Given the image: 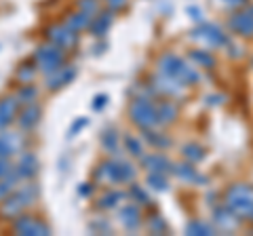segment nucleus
I'll list each match as a JSON object with an SVG mask.
<instances>
[{
  "mask_svg": "<svg viewBox=\"0 0 253 236\" xmlns=\"http://www.w3.org/2000/svg\"><path fill=\"white\" fill-rule=\"evenodd\" d=\"M213 222H215L219 228H224V230H234L236 224H239V217H236L228 207H221V209H215Z\"/></svg>",
  "mask_w": 253,
  "mask_h": 236,
  "instance_id": "nucleus-22",
  "label": "nucleus"
},
{
  "mask_svg": "<svg viewBox=\"0 0 253 236\" xmlns=\"http://www.w3.org/2000/svg\"><path fill=\"white\" fill-rule=\"evenodd\" d=\"M192 38L203 40L205 44H209V46H226V44H230L226 32H221V28L215 26V23H203V26H199L194 30Z\"/></svg>",
  "mask_w": 253,
  "mask_h": 236,
  "instance_id": "nucleus-8",
  "label": "nucleus"
},
{
  "mask_svg": "<svg viewBox=\"0 0 253 236\" xmlns=\"http://www.w3.org/2000/svg\"><path fill=\"white\" fill-rule=\"evenodd\" d=\"M106 4H108L112 11H116V9H123V6L126 4V0H106Z\"/></svg>",
  "mask_w": 253,
  "mask_h": 236,
  "instance_id": "nucleus-41",
  "label": "nucleus"
},
{
  "mask_svg": "<svg viewBox=\"0 0 253 236\" xmlns=\"http://www.w3.org/2000/svg\"><path fill=\"white\" fill-rule=\"evenodd\" d=\"M101 146H104L106 152H112V154L118 152V135L114 129H106L101 133Z\"/></svg>",
  "mask_w": 253,
  "mask_h": 236,
  "instance_id": "nucleus-27",
  "label": "nucleus"
},
{
  "mask_svg": "<svg viewBox=\"0 0 253 236\" xmlns=\"http://www.w3.org/2000/svg\"><path fill=\"white\" fill-rule=\"evenodd\" d=\"M36 95H38V91L34 89V86H30V84H23L21 89L17 91V95H15V97L19 99V104H34Z\"/></svg>",
  "mask_w": 253,
  "mask_h": 236,
  "instance_id": "nucleus-33",
  "label": "nucleus"
},
{
  "mask_svg": "<svg viewBox=\"0 0 253 236\" xmlns=\"http://www.w3.org/2000/svg\"><path fill=\"white\" fill-rule=\"evenodd\" d=\"M224 202L239 219H253V186L232 184L226 190Z\"/></svg>",
  "mask_w": 253,
  "mask_h": 236,
  "instance_id": "nucleus-2",
  "label": "nucleus"
},
{
  "mask_svg": "<svg viewBox=\"0 0 253 236\" xmlns=\"http://www.w3.org/2000/svg\"><path fill=\"white\" fill-rule=\"evenodd\" d=\"M41 114H42V110L38 108L36 104H26V108H23L21 114L17 116L19 129L21 131H32L38 122H41Z\"/></svg>",
  "mask_w": 253,
  "mask_h": 236,
  "instance_id": "nucleus-17",
  "label": "nucleus"
},
{
  "mask_svg": "<svg viewBox=\"0 0 253 236\" xmlns=\"http://www.w3.org/2000/svg\"><path fill=\"white\" fill-rule=\"evenodd\" d=\"M38 198V188L34 184H26L21 188H15V190L2 200V213L4 215H19L23 209L34 204Z\"/></svg>",
  "mask_w": 253,
  "mask_h": 236,
  "instance_id": "nucleus-5",
  "label": "nucleus"
},
{
  "mask_svg": "<svg viewBox=\"0 0 253 236\" xmlns=\"http://www.w3.org/2000/svg\"><path fill=\"white\" fill-rule=\"evenodd\" d=\"M226 6H234V9H239V6H245L249 2V0H221Z\"/></svg>",
  "mask_w": 253,
  "mask_h": 236,
  "instance_id": "nucleus-42",
  "label": "nucleus"
},
{
  "mask_svg": "<svg viewBox=\"0 0 253 236\" xmlns=\"http://www.w3.org/2000/svg\"><path fill=\"white\" fill-rule=\"evenodd\" d=\"M144 139L148 141L150 146L158 148V150H165V148L171 146V139L165 135V133H156V131H152V129H144Z\"/></svg>",
  "mask_w": 253,
  "mask_h": 236,
  "instance_id": "nucleus-24",
  "label": "nucleus"
},
{
  "mask_svg": "<svg viewBox=\"0 0 253 236\" xmlns=\"http://www.w3.org/2000/svg\"><path fill=\"white\" fill-rule=\"evenodd\" d=\"M228 28L239 36H253V9H243L230 15Z\"/></svg>",
  "mask_w": 253,
  "mask_h": 236,
  "instance_id": "nucleus-10",
  "label": "nucleus"
},
{
  "mask_svg": "<svg viewBox=\"0 0 253 236\" xmlns=\"http://www.w3.org/2000/svg\"><path fill=\"white\" fill-rule=\"evenodd\" d=\"M148 184L154 188V190H169V182H167V177H165V173H150L148 175Z\"/></svg>",
  "mask_w": 253,
  "mask_h": 236,
  "instance_id": "nucleus-34",
  "label": "nucleus"
},
{
  "mask_svg": "<svg viewBox=\"0 0 253 236\" xmlns=\"http://www.w3.org/2000/svg\"><path fill=\"white\" fill-rule=\"evenodd\" d=\"M76 78V68L74 66H63L55 70L53 74H46V89L49 91H59L66 84H70Z\"/></svg>",
  "mask_w": 253,
  "mask_h": 236,
  "instance_id": "nucleus-11",
  "label": "nucleus"
},
{
  "mask_svg": "<svg viewBox=\"0 0 253 236\" xmlns=\"http://www.w3.org/2000/svg\"><path fill=\"white\" fill-rule=\"evenodd\" d=\"M158 70H161V74H167L171 78H175V80L181 82L184 86H192V84H196L201 80V74L173 53H167L158 59Z\"/></svg>",
  "mask_w": 253,
  "mask_h": 236,
  "instance_id": "nucleus-3",
  "label": "nucleus"
},
{
  "mask_svg": "<svg viewBox=\"0 0 253 236\" xmlns=\"http://www.w3.org/2000/svg\"><path fill=\"white\" fill-rule=\"evenodd\" d=\"M118 217H121V222L126 230H135V228H139V224H141V213L135 204H126V207H123Z\"/></svg>",
  "mask_w": 253,
  "mask_h": 236,
  "instance_id": "nucleus-21",
  "label": "nucleus"
},
{
  "mask_svg": "<svg viewBox=\"0 0 253 236\" xmlns=\"http://www.w3.org/2000/svg\"><path fill=\"white\" fill-rule=\"evenodd\" d=\"M97 184H131L137 177V171L126 160H106L93 173Z\"/></svg>",
  "mask_w": 253,
  "mask_h": 236,
  "instance_id": "nucleus-1",
  "label": "nucleus"
},
{
  "mask_svg": "<svg viewBox=\"0 0 253 236\" xmlns=\"http://www.w3.org/2000/svg\"><path fill=\"white\" fill-rule=\"evenodd\" d=\"M129 118L131 122L139 127L141 131L144 129H154L158 127V118H156V104L150 97H135L129 104Z\"/></svg>",
  "mask_w": 253,
  "mask_h": 236,
  "instance_id": "nucleus-4",
  "label": "nucleus"
},
{
  "mask_svg": "<svg viewBox=\"0 0 253 236\" xmlns=\"http://www.w3.org/2000/svg\"><path fill=\"white\" fill-rule=\"evenodd\" d=\"M190 59L194 61V66H201V68H213L215 66V59H213V55L203 51V49H194L190 51Z\"/></svg>",
  "mask_w": 253,
  "mask_h": 236,
  "instance_id": "nucleus-26",
  "label": "nucleus"
},
{
  "mask_svg": "<svg viewBox=\"0 0 253 236\" xmlns=\"http://www.w3.org/2000/svg\"><path fill=\"white\" fill-rule=\"evenodd\" d=\"M91 230H93V232H101V230H104V232H108V230H110V226H108L106 222H99V224H91Z\"/></svg>",
  "mask_w": 253,
  "mask_h": 236,
  "instance_id": "nucleus-43",
  "label": "nucleus"
},
{
  "mask_svg": "<svg viewBox=\"0 0 253 236\" xmlns=\"http://www.w3.org/2000/svg\"><path fill=\"white\" fill-rule=\"evenodd\" d=\"M34 64L38 66V70L44 74H53L55 70H59L66 66V55H63V49L55 44H42L36 49L34 55Z\"/></svg>",
  "mask_w": 253,
  "mask_h": 236,
  "instance_id": "nucleus-6",
  "label": "nucleus"
},
{
  "mask_svg": "<svg viewBox=\"0 0 253 236\" xmlns=\"http://www.w3.org/2000/svg\"><path fill=\"white\" fill-rule=\"evenodd\" d=\"M86 124H89V120H86V118H78V120L72 124V127H70V133H68V135H70V137H74L76 133H81V129L86 127Z\"/></svg>",
  "mask_w": 253,
  "mask_h": 236,
  "instance_id": "nucleus-39",
  "label": "nucleus"
},
{
  "mask_svg": "<svg viewBox=\"0 0 253 236\" xmlns=\"http://www.w3.org/2000/svg\"><path fill=\"white\" fill-rule=\"evenodd\" d=\"M156 118H158V124H161V127H165V124H171L177 118L175 104H171V101H167V99L158 101V104H156Z\"/></svg>",
  "mask_w": 253,
  "mask_h": 236,
  "instance_id": "nucleus-20",
  "label": "nucleus"
},
{
  "mask_svg": "<svg viewBox=\"0 0 253 236\" xmlns=\"http://www.w3.org/2000/svg\"><path fill=\"white\" fill-rule=\"evenodd\" d=\"M126 194H123V192H108V194H104L101 198L95 202V207L97 209H112V207H116L118 204V200H123Z\"/></svg>",
  "mask_w": 253,
  "mask_h": 236,
  "instance_id": "nucleus-28",
  "label": "nucleus"
},
{
  "mask_svg": "<svg viewBox=\"0 0 253 236\" xmlns=\"http://www.w3.org/2000/svg\"><path fill=\"white\" fill-rule=\"evenodd\" d=\"M129 196L131 198H135V202H139V204H150V196L144 192V188L137 186V184H133L129 188Z\"/></svg>",
  "mask_w": 253,
  "mask_h": 236,
  "instance_id": "nucleus-36",
  "label": "nucleus"
},
{
  "mask_svg": "<svg viewBox=\"0 0 253 236\" xmlns=\"http://www.w3.org/2000/svg\"><path fill=\"white\" fill-rule=\"evenodd\" d=\"M148 228H150V232H154V234L167 232V224H165L158 215H154V217H150V219H148Z\"/></svg>",
  "mask_w": 253,
  "mask_h": 236,
  "instance_id": "nucleus-37",
  "label": "nucleus"
},
{
  "mask_svg": "<svg viewBox=\"0 0 253 236\" xmlns=\"http://www.w3.org/2000/svg\"><path fill=\"white\" fill-rule=\"evenodd\" d=\"M17 182H19V175L17 173H11L9 177L0 179V200H4L6 196H9L15 188H17Z\"/></svg>",
  "mask_w": 253,
  "mask_h": 236,
  "instance_id": "nucleus-29",
  "label": "nucleus"
},
{
  "mask_svg": "<svg viewBox=\"0 0 253 236\" xmlns=\"http://www.w3.org/2000/svg\"><path fill=\"white\" fill-rule=\"evenodd\" d=\"M78 11H83L86 15L95 17L101 9H99V0H78Z\"/></svg>",
  "mask_w": 253,
  "mask_h": 236,
  "instance_id": "nucleus-35",
  "label": "nucleus"
},
{
  "mask_svg": "<svg viewBox=\"0 0 253 236\" xmlns=\"http://www.w3.org/2000/svg\"><path fill=\"white\" fill-rule=\"evenodd\" d=\"M91 19H93L91 15H86V13H83V11H78V13H70L63 23H66V26H68L70 30H74V32H81V30L89 28Z\"/></svg>",
  "mask_w": 253,
  "mask_h": 236,
  "instance_id": "nucleus-23",
  "label": "nucleus"
},
{
  "mask_svg": "<svg viewBox=\"0 0 253 236\" xmlns=\"http://www.w3.org/2000/svg\"><path fill=\"white\" fill-rule=\"evenodd\" d=\"M17 108H19L17 97H2L0 99V129H6L15 120Z\"/></svg>",
  "mask_w": 253,
  "mask_h": 236,
  "instance_id": "nucleus-18",
  "label": "nucleus"
},
{
  "mask_svg": "<svg viewBox=\"0 0 253 236\" xmlns=\"http://www.w3.org/2000/svg\"><path fill=\"white\" fill-rule=\"evenodd\" d=\"M46 40H49L51 44H55V46H59V49H63V51H70L78 44V32L70 30L66 23H61V26L55 23V26L46 28Z\"/></svg>",
  "mask_w": 253,
  "mask_h": 236,
  "instance_id": "nucleus-7",
  "label": "nucleus"
},
{
  "mask_svg": "<svg viewBox=\"0 0 253 236\" xmlns=\"http://www.w3.org/2000/svg\"><path fill=\"white\" fill-rule=\"evenodd\" d=\"M23 146V137L19 133L2 131L0 133V158H11L13 154H17Z\"/></svg>",
  "mask_w": 253,
  "mask_h": 236,
  "instance_id": "nucleus-13",
  "label": "nucleus"
},
{
  "mask_svg": "<svg viewBox=\"0 0 253 236\" xmlns=\"http://www.w3.org/2000/svg\"><path fill=\"white\" fill-rule=\"evenodd\" d=\"M186 234L190 236H211L215 234V228L207 222H201V219H194V222H190L186 226Z\"/></svg>",
  "mask_w": 253,
  "mask_h": 236,
  "instance_id": "nucleus-25",
  "label": "nucleus"
},
{
  "mask_svg": "<svg viewBox=\"0 0 253 236\" xmlns=\"http://www.w3.org/2000/svg\"><path fill=\"white\" fill-rule=\"evenodd\" d=\"M181 154H184V158L188 160V162H201L203 158H205V150L201 146H194V144H188V146H184V150H181Z\"/></svg>",
  "mask_w": 253,
  "mask_h": 236,
  "instance_id": "nucleus-30",
  "label": "nucleus"
},
{
  "mask_svg": "<svg viewBox=\"0 0 253 236\" xmlns=\"http://www.w3.org/2000/svg\"><path fill=\"white\" fill-rule=\"evenodd\" d=\"M11 173H15V167L9 162V158H0V179L9 177Z\"/></svg>",
  "mask_w": 253,
  "mask_h": 236,
  "instance_id": "nucleus-38",
  "label": "nucleus"
},
{
  "mask_svg": "<svg viewBox=\"0 0 253 236\" xmlns=\"http://www.w3.org/2000/svg\"><path fill=\"white\" fill-rule=\"evenodd\" d=\"M175 175L181 179V182H186V184H196V186H203V184H207V177L203 175V173L196 171L194 167V162H181V164H173V169H171Z\"/></svg>",
  "mask_w": 253,
  "mask_h": 236,
  "instance_id": "nucleus-14",
  "label": "nucleus"
},
{
  "mask_svg": "<svg viewBox=\"0 0 253 236\" xmlns=\"http://www.w3.org/2000/svg\"><path fill=\"white\" fill-rule=\"evenodd\" d=\"M141 164H144V169H148L150 173H167L173 169V164L165 158L163 154H144L141 156Z\"/></svg>",
  "mask_w": 253,
  "mask_h": 236,
  "instance_id": "nucleus-19",
  "label": "nucleus"
},
{
  "mask_svg": "<svg viewBox=\"0 0 253 236\" xmlns=\"http://www.w3.org/2000/svg\"><path fill=\"white\" fill-rule=\"evenodd\" d=\"M152 86L158 91V93H163V95H173V97H179V95H184L186 93V86L177 82L175 78H171L167 74H163V76H154L152 78Z\"/></svg>",
  "mask_w": 253,
  "mask_h": 236,
  "instance_id": "nucleus-12",
  "label": "nucleus"
},
{
  "mask_svg": "<svg viewBox=\"0 0 253 236\" xmlns=\"http://www.w3.org/2000/svg\"><path fill=\"white\" fill-rule=\"evenodd\" d=\"M123 144H125L126 152H129L131 156H137V158H141V156H144V146H141V141H139L137 137L125 135V137H123Z\"/></svg>",
  "mask_w": 253,
  "mask_h": 236,
  "instance_id": "nucleus-31",
  "label": "nucleus"
},
{
  "mask_svg": "<svg viewBox=\"0 0 253 236\" xmlns=\"http://www.w3.org/2000/svg\"><path fill=\"white\" fill-rule=\"evenodd\" d=\"M13 228L17 234H26V236H49L51 234V228L42 224L41 219H36L34 215H19L15 219Z\"/></svg>",
  "mask_w": 253,
  "mask_h": 236,
  "instance_id": "nucleus-9",
  "label": "nucleus"
},
{
  "mask_svg": "<svg viewBox=\"0 0 253 236\" xmlns=\"http://www.w3.org/2000/svg\"><path fill=\"white\" fill-rule=\"evenodd\" d=\"M38 167H41V162H38L36 154L26 152V154L19 156V162H17V167H15V173L19 175V179H32L38 173Z\"/></svg>",
  "mask_w": 253,
  "mask_h": 236,
  "instance_id": "nucleus-15",
  "label": "nucleus"
},
{
  "mask_svg": "<svg viewBox=\"0 0 253 236\" xmlns=\"http://www.w3.org/2000/svg\"><path fill=\"white\" fill-rule=\"evenodd\" d=\"M36 72H38V66H36V64H23V66H19V70H17V78H19L23 84H28V82L34 80Z\"/></svg>",
  "mask_w": 253,
  "mask_h": 236,
  "instance_id": "nucleus-32",
  "label": "nucleus"
},
{
  "mask_svg": "<svg viewBox=\"0 0 253 236\" xmlns=\"http://www.w3.org/2000/svg\"><path fill=\"white\" fill-rule=\"evenodd\" d=\"M91 188H93V186H83V188H81V190H78V192H81V194L84 196V194H89V192H91Z\"/></svg>",
  "mask_w": 253,
  "mask_h": 236,
  "instance_id": "nucleus-44",
  "label": "nucleus"
},
{
  "mask_svg": "<svg viewBox=\"0 0 253 236\" xmlns=\"http://www.w3.org/2000/svg\"><path fill=\"white\" fill-rule=\"evenodd\" d=\"M112 19H114L112 9H110V11H99V13L91 19V23H89L91 36H97V38L106 36V34L110 32V26H112Z\"/></svg>",
  "mask_w": 253,
  "mask_h": 236,
  "instance_id": "nucleus-16",
  "label": "nucleus"
},
{
  "mask_svg": "<svg viewBox=\"0 0 253 236\" xmlns=\"http://www.w3.org/2000/svg\"><path fill=\"white\" fill-rule=\"evenodd\" d=\"M106 104H108V95H97V97L93 99V104H91V106H93V110H101Z\"/></svg>",
  "mask_w": 253,
  "mask_h": 236,
  "instance_id": "nucleus-40",
  "label": "nucleus"
}]
</instances>
